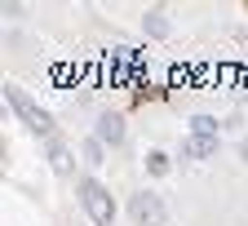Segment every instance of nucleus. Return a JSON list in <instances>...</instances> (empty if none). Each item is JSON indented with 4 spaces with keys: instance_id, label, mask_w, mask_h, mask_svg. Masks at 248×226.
Listing matches in <instances>:
<instances>
[{
    "instance_id": "obj_1",
    "label": "nucleus",
    "mask_w": 248,
    "mask_h": 226,
    "mask_svg": "<svg viewBox=\"0 0 248 226\" xmlns=\"http://www.w3.org/2000/svg\"><path fill=\"white\" fill-rule=\"evenodd\" d=\"M80 204H84V213L93 217V226H111V222H115V204H111V191H107L102 182L84 178V182H80Z\"/></svg>"
},
{
    "instance_id": "obj_2",
    "label": "nucleus",
    "mask_w": 248,
    "mask_h": 226,
    "mask_svg": "<svg viewBox=\"0 0 248 226\" xmlns=\"http://www.w3.org/2000/svg\"><path fill=\"white\" fill-rule=\"evenodd\" d=\"M5 102L27 120V129H36V133H49V129H53V120H49V111L45 107H36V102H31L27 98V93L18 89V84H5Z\"/></svg>"
},
{
    "instance_id": "obj_3",
    "label": "nucleus",
    "mask_w": 248,
    "mask_h": 226,
    "mask_svg": "<svg viewBox=\"0 0 248 226\" xmlns=\"http://www.w3.org/2000/svg\"><path fill=\"white\" fill-rule=\"evenodd\" d=\"M129 213H133L138 226H164V222H169L164 200H160V195H151V191H138V195L129 200Z\"/></svg>"
},
{
    "instance_id": "obj_4",
    "label": "nucleus",
    "mask_w": 248,
    "mask_h": 226,
    "mask_svg": "<svg viewBox=\"0 0 248 226\" xmlns=\"http://www.w3.org/2000/svg\"><path fill=\"white\" fill-rule=\"evenodd\" d=\"M182 155H186V160H208V155H217V138L191 133V138L182 142Z\"/></svg>"
},
{
    "instance_id": "obj_5",
    "label": "nucleus",
    "mask_w": 248,
    "mask_h": 226,
    "mask_svg": "<svg viewBox=\"0 0 248 226\" xmlns=\"http://www.w3.org/2000/svg\"><path fill=\"white\" fill-rule=\"evenodd\" d=\"M98 142H102V146H107V142H111V146L124 142V120H120V115H111V111L98 115Z\"/></svg>"
},
{
    "instance_id": "obj_6",
    "label": "nucleus",
    "mask_w": 248,
    "mask_h": 226,
    "mask_svg": "<svg viewBox=\"0 0 248 226\" xmlns=\"http://www.w3.org/2000/svg\"><path fill=\"white\" fill-rule=\"evenodd\" d=\"M49 164H53V173H71V151L62 142H49Z\"/></svg>"
},
{
    "instance_id": "obj_7",
    "label": "nucleus",
    "mask_w": 248,
    "mask_h": 226,
    "mask_svg": "<svg viewBox=\"0 0 248 226\" xmlns=\"http://www.w3.org/2000/svg\"><path fill=\"white\" fill-rule=\"evenodd\" d=\"M142 27L151 31V36H169V18H164V9H151V14L142 18Z\"/></svg>"
},
{
    "instance_id": "obj_8",
    "label": "nucleus",
    "mask_w": 248,
    "mask_h": 226,
    "mask_svg": "<svg viewBox=\"0 0 248 226\" xmlns=\"http://www.w3.org/2000/svg\"><path fill=\"white\" fill-rule=\"evenodd\" d=\"M146 173H155V178L169 173V155L164 151H146Z\"/></svg>"
},
{
    "instance_id": "obj_9",
    "label": "nucleus",
    "mask_w": 248,
    "mask_h": 226,
    "mask_svg": "<svg viewBox=\"0 0 248 226\" xmlns=\"http://www.w3.org/2000/svg\"><path fill=\"white\" fill-rule=\"evenodd\" d=\"M191 133H204V138H217V120H213V115H195V120H191Z\"/></svg>"
},
{
    "instance_id": "obj_10",
    "label": "nucleus",
    "mask_w": 248,
    "mask_h": 226,
    "mask_svg": "<svg viewBox=\"0 0 248 226\" xmlns=\"http://www.w3.org/2000/svg\"><path fill=\"white\" fill-rule=\"evenodd\" d=\"M84 160H89V164H102V142H98V138L84 142Z\"/></svg>"
},
{
    "instance_id": "obj_11",
    "label": "nucleus",
    "mask_w": 248,
    "mask_h": 226,
    "mask_svg": "<svg viewBox=\"0 0 248 226\" xmlns=\"http://www.w3.org/2000/svg\"><path fill=\"white\" fill-rule=\"evenodd\" d=\"M244 160H248V142H244Z\"/></svg>"
}]
</instances>
